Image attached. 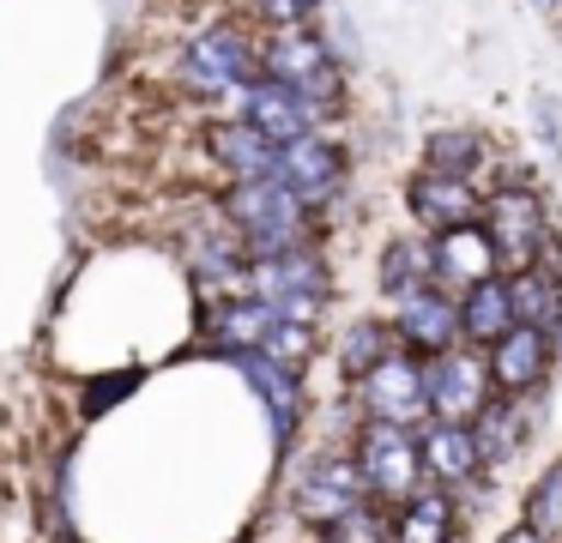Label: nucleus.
Returning a JSON list of instances; mask_svg holds the SVG:
<instances>
[{
    "mask_svg": "<svg viewBox=\"0 0 562 543\" xmlns=\"http://www.w3.org/2000/svg\"><path fill=\"white\" fill-rule=\"evenodd\" d=\"M272 181H279L284 193H296L303 205L333 200V193H339V181H345V151H339V139H327V133H303V139L279 145Z\"/></svg>",
    "mask_w": 562,
    "mask_h": 543,
    "instance_id": "10",
    "label": "nucleus"
},
{
    "mask_svg": "<svg viewBox=\"0 0 562 543\" xmlns=\"http://www.w3.org/2000/svg\"><path fill=\"white\" fill-rule=\"evenodd\" d=\"M387 350H400V338H393V326L387 320H357L351 332H345V344H339V369H345V381H363L369 369H375Z\"/></svg>",
    "mask_w": 562,
    "mask_h": 543,
    "instance_id": "24",
    "label": "nucleus"
},
{
    "mask_svg": "<svg viewBox=\"0 0 562 543\" xmlns=\"http://www.w3.org/2000/svg\"><path fill=\"white\" fill-rule=\"evenodd\" d=\"M496 543H544V538H538V531H526V525H514L508 538H496Z\"/></svg>",
    "mask_w": 562,
    "mask_h": 543,
    "instance_id": "29",
    "label": "nucleus"
},
{
    "mask_svg": "<svg viewBox=\"0 0 562 543\" xmlns=\"http://www.w3.org/2000/svg\"><path fill=\"white\" fill-rule=\"evenodd\" d=\"M550 350L557 344H550L544 332H532V326H508V332L484 350L490 393H508V398L532 393V386L544 381V369H550Z\"/></svg>",
    "mask_w": 562,
    "mask_h": 543,
    "instance_id": "13",
    "label": "nucleus"
},
{
    "mask_svg": "<svg viewBox=\"0 0 562 543\" xmlns=\"http://www.w3.org/2000/svg\"><path fill=\"white\" fill-rule=\"evenodd\" d=\"M381 290H387L393 302L417 296V290H436V272H429V241H417V236L387 241V253H381Z\"/></svg>",
    "mask_w": 562,
    "mask_h": 543,
    "instance_id": "22",
    "label": "nucleus"
},
{
    "mask_svg": "<svg viewBox=\"0 0 562 543\" xmlns=\"http://www.w3.org/2000/svg\"><path fill=\"white\" fill-rule=\"evenodd\" d=\"M393 338L412 357H441L460 344V314H453L448 290H417V296L393 302Z\"/></svg>",
    "mask_w": 562,
    "mask_h": 543,
    "instance_id": "11",
    "label": "nucleus"
},
{
    "mask_svg": "<svg viewBox=\"0 0 562 543\" xmlns=\"http://www.w3.org/2000/svg\"><path fill=\"white\" fill-rule=\"evenodd\" d=\"M224 103H231V115L248 121L267 145H291V139H303V133H321V121H327V109H315L308 97H296L291 84H272V79H248L243 91H231Z\"/></svg>",
    "mask_w": 562,
    "mask_h": 543,
    "instance_id": "6",
    "label": "nucleus"
},
{
    "mask_svg": "<svg viewBox=\"0 0 562 543\" xmlns=\"http://www.w3.org/2000/svg\"><path fill=\"white\" fill-rule=\"evenodd\" d=\"M206 157L218 169H231V181H272V163H279V145H267L248 121L218 115L206 127Z\"/></svg>",
    "mask_w": 562,
    "mask_h": 543,
    "instance_id": "16",
    "label": "nucleus"
},
{
    "mask_svg": "<svg viewBox=\"0 0 562 543\" xmlns=\"http://www.w3.org/2000/svg\"><path fill=\"white\" fill-rule=\"evenodd\" d=\"M405 205L417 212V224L441 236V229L477 224V205H484V193H477L472 181H460V176H436V169H417V176L405 181Z\"/></svg>",
    "mask_w": 562,
    "mask_h": 543,
    "instance_id": "14",
    "label": "nucleus"
},
{
    "mask_svg": "<svg viewBox=\"0 0 562 543\" xmlns=\"http://www.w3.org/2000/svg\"><path fill=\"white\" fill-rule=\"evenodd\" d=\"M176 72H182V84L200 97H231V91H243L248 79H260V60H255V43H248L236 24H212V31H200L194 43L182 48Z\"/></svg>",
    "mask_w": 562,
    "mask_h": 543,
    "instance_id": "5",
    "label": "nucleus"
},
{
    "mask_svg": "<svg viewBox=\"0 0 562 543\" xmlns=\"http://www.w3.org/2000/svg\"><path fill=\"white\" fill-rule=\"evenodd\" d=\"M484 405H490L484 357H472L460 344L441 350V357H424V410L436 422H472Z\"/></svg>",
    "mask_w": 562,
    "mask_h": 543,
    "instance_id": "7",
    "label": "nucleus"
},
{
    "mask_svg": "<svg viewBox=\"0 0 562 543\" xmlns=\"http://www.w3.org/2000/svg\"><path fill=\"white\" fill-rule=\"evenodd\" d=\"M363 501H369V489H363V477H357L351 453H321L315 465L303 471V483H296V519L315 525V531H333Z\"/></svg>",
    "mask_w": 562,
    "mask_h": 543,
    "instance_id": "8",
    "label": "nucleus"
},
{
    "mask_svg": "<svg viewBox=\"0 0 562 543\" xmlns=\"http://www.w3.org/2000/svg\"><path fill=\"white\" fill-rule=\"evenodd\" d=\"M453 314H460V338L472 350H490L502 332L514 326V302H508V278H477L472 290H460V302H453Z\"/></svg>",
    "mask_w": 562,
    "mask_h": 543,
    "instance_id": "17",
    "label": "nucleus"
},
{
    "mask_svg": "<svg viewBox=\"0 0 562 543\" xmlns=\"http://www.w3.org/2000/svg\"><path fill=\"white\" fill-rule=\"evenodd\" d=\"M255 60H260V79H272V84H291L296 97H308L315 109H339L345 103V67L333 60V48L321 43L308 24H291V31H272L267 43L255 48Z\"/></svg>",
    "mask_w": 562,
    "mask_h": 543,
    "instance_id": "1",
    "label": "nucleus"
},
{
    "mask_svg": "<svg viewBox=\"0 0 562 543\" xmlns=\"http://www.w3.org/2000/svg\"><path fill=\"white\" fill-rule=\"evenodd\" d=\"M412 434H417V471H424L429 483H441V489H465V483H477L484 453H477V441H472L465 422L424 417V429H412Z\"/></svg>",
    "mask_w": 562,
    "mask_h": 543,
    "instance_id": "12",
    "label": "nucleus"
},
{
    "mask_svg": "<svg viewBox=\"0 0 562 543\" xmlns=\"http://www.w3.org/2000/svg\"><path fill=\"white\" fill-rule=\"evenodd\" d=\"M279 320V314L267 308V302H255V296H224V302H212V314H206V344L212 350H260V338H267V326Z\"/></svg>",
    "mask_w": 562,
    "mask_h": 543,
    "instance_id": "20",
    "label": "nucleus"
},
{
    "mask_svg": "<svg viewBox=\"0 0 562 543\" xmlns=\"http://www.w3.org/2000/svg\"><path fill=\"white\" fill-rule=\"evenodd\" d=\"M526 531H538L544 543H562V459L526 495Z\"/></svg>",
    "mask_w": 562,
    "mask_h": 543,
    "instance_id": "26",
    "label": "nucleus"
},
{
    "mask_svg": "<svg viewBox=\"0 0 562 543\" xmlns=\"http://www.w3.org/2000/svg\"><path fill=\"white\" fill-rule=\"evenodd\" d=\"M243 296L267 302L279 320L315 326L321 302L333 296V272H327V260H321V248H296V253H279V260H248Z\"/></svg>",
    "mask_w": 562,
    "mask_h": 543,
    "instance_id": "2",
    "label": "nucleus"
},
{
    "mask_svg": "<svg viewBox=\"0 0 562 543\" xmlns=\"http://www.w3.org/2000/svg\"><path fill=\"white\" fill-rule=\"evenodd\" d=\"M429 272H436V290H472L477 278H496V253H490L484 229L477 224L441 229L429 241Z\"/></svg>",
    "mask_w": 562,
    "mask_h": 543,
    "instance_id": "15",
    "label": "nucleus"
},
{
    "mask_svg": "<svg viewBox=\"0 0 562 543\" xmlns=\"http://www.w3.org/2000/svg\"><path fill=\"white\" fill-rule=\"evenodd\" d=\"M260 357L279 362L284 374H296V381H303L308 357H315V326H308V320H272L267 338H260Z\"/></svg>",
    "mask_w": 562,
    "mask_h": 543,
    "instance_id": "25",
    "label": "nucleus"
},
{
    "mask_svg": "<svg viewBox=\"0 0 562 543\" xmlns=\"http://www.w3.org/2000/svg\"><path fill=\"white\" fill-rule=\"evenodd\" d=\"M393 543H453V501L441 489H412L400 507H387Z\"/></svg>",
    "mask_w": 562,
    "mask_h": 543,
    "instance_id": "21",
    "label": "nucleus"
},
{
    "mask_svg": "<svg viewBox=\"0 0 562 543\" xmlns=\"http://www.w3.org/2000/svg\"><path fill=\"white\" fill-rule=\"evenodd\" d=\"M231 362L248 374V386H255V393L267 398L272 434H279V441H291V429H296V405H303V381H296V374H284L279 362H267L260 350H231Z\"/></svg>",
    "mask_w": 562,
    "mask_h": 543,
    "instance_id": "18",
    "label": "nucleus"
},
{
    "mask_svg": "<svg viewBox=\"0 0 562 543\" xmlns=\"http://www.w3.org/2000/svg\"><path fill=\"white\" fill-rule=\"evenodd\" d=\"M508 302H514V326H532L550 344L562 338V278L538 272V265L508 272Z\"/></svg>",
    "mask_w": 562,
    "mask_h": 543,
    "instance_id": "19",
    "label": "nucleus"
},
{
    "mask_svg": "<svg viewBox=\"0 0 562 543\" xmlns=\"http://www.w3.org/2000/svg\"><path fill=\"white\" fill-rule=\"evenodd\" d=\"M477 229H484L490 253H496V272L508 278V272H526V265L538 260V248L550 241V212H544L538 193L502 188L477 205Z\"/></svg>",
    "mask_w": 562,
    "mask_h": 543,
    "instance_id": "3",
    "label": "nucleus"
},
{
    "mask_svg": "<svg viewBox=\"0 0 562 543\" xmlns=\"http://www.w3.org/2000/svg\"><path fill=\"white\" fill-rule=\"evenodd\" d=\"M351 459H357V477H363L369 501H381V507H400L424 483V471H417V434L400 429V422H363Z\"/></svg>",
    "mask_w": 562,
    "mask_h": 543,
    "instance_id": "4",
    "label": "nucleus"
},
{
    "mask_svg": "<svg viewBox=\"0 0 562 543\" xmlns=\"http://www.w3.org/2000/svg\"><path fill=\"white\" fill-rule=\"evenodd\" d=\"M255 7H260V19H267L272 31H291V24H308V19H315L327 0H255Z\"/></svg>",
    "mask_w": 562,
    "mask_h": 543,
    "instance_id": "28",
    "label": "nucleus"
},
{
    "mask_svg": "<svg viewBox=\"0 0 562 543\" xmlns=\"http://www.w3.org/2000/svg\"><path fill=\"white\" fill-rule=\"evenodd\" d=\"M477 163H490L484 133H472V127L429 133V145H424V169H436V176H460V181H472V169H477Z\"/></svg>",
    "mask_w": 562,
    "mask_h": 543,
    "instance_id": "23",
    "label": "nucleus"
},
{
    "mask_svg": "<svg viewBox=\"0 0 562 543\" xmlns=\"http://www.w3.org/2000/svg\"><path fill=\"white\" fill-rule=\"evenodd\" d=\"M327 543H393V525H387V507L381 501H363L351 519H339L333 531H321Z\"/></svg>",
    "mask_w": 562,
    "mask_h": 543,
    "instance_id": "27",
    "label": "nucleus"
},
{
    "mask_svg": "<svg viewBox=\"0 0 562 543\" xmlns=\"http://www.w3.org/2000/svg\"><path fill=\"white\" fill-rule=\"evenodd\" d=\"M357 393H363L369 422H400V429H412V422L429 417L424 410V357H412V350H387L357 381Z\"/></svg>",
    "mask_w": 562,
    "mask_h": 543,
    "instance_id": "9",
    "label": "nucleus"
}]
</instances>
